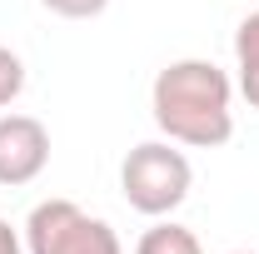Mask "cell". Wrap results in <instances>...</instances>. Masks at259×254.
<instances>
[{"label": "cell", "mask_w": 259, "mask_h": 254, "mask_svg": "<svg viewBox=\"0 0 259 254\" xmlns=\"http://www.w3.org/2000/svg\"><path fill=\"white\" fill-rule=\"evenodd\" d=\"M234 254H249V249H234Z\"/></svg>", "instance_id": "cell-11"}, {"label": "cell", "mask_w": 259, "mask_h": 254, "mask_svg": "<svg viewBox=\"0 0 259 254\" xmlns=\"http://www.w3.org/2000/svg\"><path fill=\"white\" fill-rule=\"evenodd\" d=\"M45 10H55V15H65V20H90V15H100L110 0H40Z\"/></svg>", "instance_id": "cell-8"}, {"label": "cell", "mask_w": 259, "mask_h": 254, "mask_svg": "<svg viewBox=\"0 0 259 254\" xmlns=\"http://www.w3.org/2000/svg\"><path fill=\"white\" fill-rule=\"evenodd\" d=\"M25 249L30 254H120V234L105 220H90L70 199H45L25 220Z\"/></svg>", "instance_id": "cell-3"}, {"label": "cell", "mask_w": 259, "mask_h": 254, "mask_svg": "<svg viewBox=\"0 0 259 254\" xmlns=\"http://www.w3.org/2000/svg\"><path fill=\"white\" fill-rule=\"evenodd\" d=\"M190 159L175 150V140L164 145V140H150V145H135L120 164V190H125V204L130 209H140V215H150V220H160L169 209H180L185 204V194H190Z\"/></svg>", "instance_id": "cell-2"}, {"label": "cell", "mask_w": 259, "mask_h": 254, "mask_svg": "<svg viewBox=\"0 0 259 254\" xmlns=\"http://www.w3.org/2000/svg\"><path fill=\"white\" fill-rule=\"evenodd\" d=\"M234 55H239V70L259 65V10L239 20V30H234Z\"/></svg>", "instance_id": "cell-7"}, {"label": "cell", "mask_w": 259, "mask_h": 254, "mask_svg": "<svg viewBox=\"0 0 259 254\" xmlns=\"http://www.w3.org/2000/svg\"><path fill=\"white\" fill-rule=\"evenodd\" d=\"M229 95L234 85L214 60H175L155 75V125L175 145L214 150L234 135Z\"/></svg>", "instance_id": "cell-1"}, {"label": "cell", "mask_w": 259, "mask_h": 254, "mask_svg": "<svg viewBox=\"0 0 259 254\" xmlns=\"http://www.w3.org/2000/svg\"><path fill=\"white\" fill-rule=\"evenodd\" d=\"M20 90H25V65H20L15 50H5V45H0V110L20 95Z\"/></svg>", "instance_id": "cell-6"}, {"label": "cell", "mask_w": 259, "mask_h": 254, "mask_svg": "<svg viewBox=\"0 0 259 254\" xmlns=\"http://www.w3.org/2000/svg\"><path fill=\"white\" fill-rule=\"evenodd\" d=\"M50 164V135L35 115H5L0 120V185L20 190Z\"/></svg>", "instance_id": "cell-4"}, {"label": "cell", "mask_w": 259, "mask_h": 254, "mask_svg": "<svg viewBox=\"0 0 259 254\" xmlns=\"http://www.w3.org/2000/svg\"><path fill=\"white\" fill-rule=\"evenodd\" d=\"M0 254H20V234H15L5 220H0Z\"/></svg>", "instance_id": "cell-10"}, {"label": "cell", "mask_w": 259, "mask_h": 254, "mask_svg": "<svg viewBox=\"0 0 259 254\" xmlns=\"http://www.w3.org/2000/svg\"><path fill=\"white\" fill-rule=\"evenodd\" d=\"M135 254H204V249H199V239L185 224H155V229L140 234Z\"/></svg>", "instance_id": "cell-5"}, {"label": "cell", "mask_w": 259, "mask_h": 254, "mask_svg": "<svg viewBox=\"0 0 259 254\" xmlns=\"http://www.w3.org/2000/svg\"><path fill=\"white\" fill-rule=\"evenodd\" d=\"M239 90H244V100L259 110V65H249V70H239Z\"/></svg>", "instance_id": "cell-9"}]
</instances>
